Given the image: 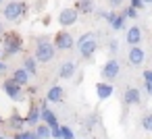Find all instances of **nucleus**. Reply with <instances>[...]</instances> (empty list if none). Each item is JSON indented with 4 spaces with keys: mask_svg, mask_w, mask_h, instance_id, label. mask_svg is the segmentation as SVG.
Masks as SVG:
<instances>
[{
    "mask_svg": "<svg viewBox=\"0 0 152 139\" xmlns=\"http://www.w3.org/2000/svg\"><path fill=\"white\" fill-rule=\"evenodd\" d=\"M2 54L4 56H15L23 50V40L19 33L11 31V33H2Z\"/></svg>",
    "mask_w": 152,
    "mask_h": 139,
    "instance_id": "f257e3e1",
    "label": "nucleus"
},
{
    "mask_svg": "<svg viewBox=\"0 0 152 139\" xmlns=\"http://www.w3.org/2000/svg\"><path fill=\"white\" fill-rule=\"evenodd\" d=\"M56 54V46L54 42H50L48 38H40L38 40V46H36V60L38 62H50Z\"/></svg>",
    "mask_w": 152,
    "mask_h": 139,
    "instance_id": "f03ea898",
    "label": "nucleus"
},
{
    "mask_svg": "<svg viewBox=\"0 0 152 139\" xmlns=\"http://www.w3.org/2000/svg\"><path fill=\"white\" fill-rule=\"evenodd\" d=\"M75 46L79 48V54H81L86 60H90V58L96 54V50H98V44H96V40H94V33H83L79 40H75Z\"/></svg>",
    "mask_w": 152,
    "mask_h": 139,
    "instance_id": "7ed1b4c3",
    "label": "nucleus"
},
{
    "mask_svg": "<svg viewBox=\"0 0 152 139\" xmlns=\"http://www.w3.org/2000/svg\"><path fill=\"white\" fill-rule=\"evenodd\" d=\"M54 46H56V50H71V48H75V38L63 29L54 35Z\"/></svg>",
    "mask_w": 152,
    "mask_h": 139,
    "instance_id": "20e7f679",
    "label": "nucleus"
},
{
    "mask_svg": "<svg viewBox=\"0 0 152 139\" xmlns=\"http://www.w3.org/2000/svg\"><path fill=\"white\" fill-rule=\"evenodd\" d=\"M25 11H27V7H25L23 2H9V4L4 7V19H7V21H17Z\"/></svg>",
    "mask_w": 152,
    "mask_h": 139,
    "instance_id": "39448f33",
    "label": "nucleus"
},
{
    "mask_svg": "<svg viewBox=\"0 0 152 139\" xmlns=\"http://www.w3.org/2000/svg\"><path fill=\"white\" fill-rule=\"evenodd\" d=\"M2 89H4V93H7L11 100H15V102H19V100L23 98V89H21V85H19V83H15L13 79L2 81Z\"/></svg>",
    "mask_w": 152,
    "mask_h": 139,
    "instance_id": "423d86ee",
    "label": "nucleus"
},
{
    "mask_svg": "<svg viewBox=\"0 0 152 139\" xmlns=\"http://www.w3.org/2000/svg\"><path fill=\"white\" fill-rule=\"evenodd\" d=\"M77 17H79V13H77L75 7H73V9H63V11L58 13V23H61L63 27H71V25L77 23Z\"/></svg>",
    "mask_w": 152,
    "mask_h": 139,
    "instance_id": "0eeeda50",
    "label": "nucleus"
},
{
    "mask_svg": "<svg viewBox=\"0 0 152 139\" xmlns=\"http://www.w3.org/2000/svg\"><path fill=\"white\" fill-rule=\"evenodd\" d=\"M119 73H121V64H119L117 58H110V60L104 62V67H102V77L104 79H117Z\"/></svg>",
    "mask_w": 152,
    "mask_h": 139,
    "instance_id": "6e6552de",
    "label": "nucleus"
},
{
    "mask_svg": "<svg viewBox=\"0 0 152 139\" xmlns=\"http://www.w3.org/2000/svg\"><path fill=\"white\" fill-rule=\"evenodd\" d=\"M127 58H129V64H133V67H140V64L144 62L146 54H144V50H142V48H140V44H137V46H131V50H129Z\"/></svg>",
    "mask_w": 152,
    "mask_h": 139,
    "instance_id": "1a4fd4ad",
    "label": "nucleus"
},
{
    "mask_svg": "<svg viewBox=\"0 0 152 139\" xmlns=\"http://www.w3.org/2000/svg\"><path fill=\"white\" fill-rule=\"evenodd\" d=\"M140 100H142V93H140L137 87H129V89H125V93H123V102H125V106H135V104H140Z\"/></svg>",
    "mask_w": 152,
    "mask_h": 139,
    "instance_id": "9d476101",
    "label": "nucleus"
},
{
    "mask_svg": "<svg viewBox=\"0 0 152 139\" xmlns=\"http://www.w3.org/2000/svg\"><path fill=\"white\" fill-rule=\"evenodd\" d=\"M75 71H77V62L75 60H65L61 71H58V75H61V79H73Z\"/></svg>",
    "mask_w": 152,
    "mask_h": 139,
    "instance_id": "9b49d317",
    "label": "nucleus"
},
{
    "mask_svg": "<svg viewBox=\"0 0 152 139\" xmlns=\"http://www.w3.org/2000/svg\"><path fill=\"white\" fill-rule=\"evenodd\" d=\"M113 85L110 83H104V81H100V83H96V96H98V100H108L110 96H113Z\"/></svg>",
    "mask_w": 152,
    "mask_h": 139,
    "instance_id": "f8f14e48",
    "label": "nucleus"
},
{
    "mask_svg": "<svg viewBox=\"0 0 152 139\" xmlns=\"http://www.w3.org/2000/svg\"><path fill=\"white\" fill-rule=\"evenodd\" d=\"M140 42H142V29L137 25H131L127 29V44L129 46H137Z\"/></svg>",
    "mask_w": 152,
    "mask_h": 139,
    "instance_id": "ddd939ff",
    "label": "nucleus"
},
{
    "mask_svg": "<svg viewBox=\"0 0 152 139\" xmlns=\"http://www.w3.org/2000/svg\"><path fill=\"white\" fill-rule=\"evenodd\" d=\"M15 83H19L21 87H25L27 83H29V73L25 71V69H17L15 73H13V77H11Z\"/></svg>",
    "mask_w": 152,
    "mask_h": 139,
    "instance_id": "4468645a",
    "label": "nucleus"
},
{
    "mask_svg": "<svg viewBox=\"0 0 152 139\" xmlns=\"http://www.w3.org/2000/svg\"><path fill=\"white\" fill-rule=\"evenodd\" d=\"M63 93H65V91H63V87H61V85H52V87L48 89V93H46V100L56 104V102H61V100H63Z\"/></svg>",
    "mask_w": 152,
    "mask_h": 139,
    "instance_id": "2eb2a0df",
    "label": "nucleus"
},
{
    "mask_svg": "<svg viewBox=\"0 0 152 139\" xmlns=\"http://www.w3.org/2000/svg\"><path fill=\"white\" fill-rule=\"evenodd\" d=\"M75 9H77V13L90 15V13H94V2H92V0H77Z\"/></svg>",
    "mask_w": 152,
    "mask_h": 139,
    "instance_id": "dca6fc26",
    "label": "nucleus"
},
{
    "mask_svg": "<svg viewBox=\"0 0 152 139\" xmlns=\"http://www.w3.org/2000/svg\"><path fill=\"white\" fill-rule=\"evenodd\" d=\"M40 116H42V110H40L38 106H34V108L29 110V114L25 116V122H27V125H31V127H36V125L40 122Z\"/></svg>",
    "mask_w": 152,
    "mask_h": 139,
    "instance_id": "f3484780",
    "label": "nucleus"
},
{
    "mask_svg": "<svg viewBox=\"0 0 152 139\" xmlns=\"http://www.w3.org/2000/svg\"><path fill=\"white\" fill-rule=\"evenodd\" d=\"M23 69L29 73V77H36V75H38V60H36V56H34V58H25Z\"/></svg>",
    "mask_w": 152,
    "mask_h": 139,
    "instance_id": "a211bd4d",
    "label": "nucleus"
},
{
    "mask_svg": "<svg viewBox=\"0 0 152 139\" xmlns=\"http://www.w3.org/2000/svg\"><path fill=\"white\" fill-rule=\"evenodd\" d=\"M34 133H36V139H48V137H50V127H48L46 122H44V125H40V122H38Z\"/></svg>",
    "mask_w": 152,
    "mask_h": 139,
    "instance_id": "6ab92c4d",
    "label": "nucleus"
},
{
    "mask_svg": "<svg viewBox=\"0 0 152 139\" xmlns=\"http://www.w3.org/2000/svg\"><path fill=\"white\" fill-rule=\"evenodd\" d=\"M125 21H127V17L121 13V15H117V17H115V21H113L110 25H113V29H115V31H121V29H125Z\"/></svg>",
    "mask_w": 152,
    "mask_h": 139,
    "instance_id": "aec40b11",
    "label": "nucleus"
},
{
    "mask_svg": "<svg viewBox=\"0 0 152 139\" xmlns=\"http://www.w3.org/2000/svg\"><path fill=\"white\" fill-rule=\"evenodd\" d=\"M9 122H11V127H13V129H21V127L25 125V118H23L21 114H17V112H15V114H11V120H9Z\"/></svg>",
    "mask_w": 152,
    "mask_h": 139,
    "instance_id": "412c9836",
    "label": "nucleus"
},
{
    "mask_svg": "<svg viewBox=\"0 0 152 139\" xmlns=\"http://www.w3.org/2000/svg\"><path fill=\"white\" fill-rule=\"evenodd\" d=\"M142 129L144 131H152V112H148V114H144V118H142Z\"/></svg>",
    "mask_w": 152,
    "mask_h": 139,
    "instance_id": "4be33fe9",
    "label": "nucleus"
},
{
    "mask_svg": "<svg viewBox=\"0 0 152 139\" xmlns=\"http://www.w3.org/2000/svg\"><path fill=\"white\" fill-rule=\"evenodd\" d=\"M58 137H63V139H73L75 133L71 131V127H61V129H58Z\"/></svg>",
    "mask_w": 152,
    "mask_h": 139,
    "instance_id": "5701e85b",
    "label": "nucleus"
},
{
    "mask_svg": "<svg viewBox=\"0 0 152 139\" xmlns=\"http://www.w3.org/2000/svg\"><path fill=\"white\" fill-rule=\"evenodd\" d=\"M123 15H125V17H127V19H135V17H137V9H135V7H131V4H129V7H127V9H125V11H123Z\"/></svg>",
    "mask_w": 152,
    "mask_h": 139,
    "instance_id": "b1692460",
    "label": "nucleus"
},
{
    "mask_svg": "<svg viewBox=\"0 0 152 139\" xmlns=\"http://www.w3.org/2000/svg\"><path fill=\"white\" fill-rule=\"evenodd\" d=\"M15 137L17 139H36V133L34 131H19Z\"/></svg>",
    "mask_w": 152,
    "mask_h": 139,
    "instance_id": "393cba45",
    "label": "nucleus"
},
{
    "mask_svg": "<svg viewBox=\"0 0 152 139\" xmlns=\"http://www.w3.org/2000/svg\"><path fill=\"white\" fill-rule=\"evenodd\" d=\"M108 50L115 54V52L119 50V42H117V40H110V44H108Z\"/></svg>",
    "mask_w": 152,
    "mask_h": 139,
    "instance_id": "a878e982",
    "label": "nucleus"
},
{
    "mask_svg": "<svg viewBox=\"0 0 152 139\" xmlns=\"http://www.w3.org/2000/svg\"><path fill=\"white\" fill-rule=\"evenodd\" d=\"M142 77H144V81H148V83H152V69H146Z\"/></svg>",
    "mask_w": 152,
    "mask_h": 139,
    "instance_id": "bb28decb",
    "label": "nucleus"
},
{
    "mask_svg": "<svg viewBox=\"0 0 152 139\" xmlns=\"http://www.w3.org/2000/svg\"><path fill=\"white\" fill-rule=\"evenodd\" d=\"M96 120H98V116H96V114H92V116L88 118V129H92V127L96 125Z\"/></svg>",
    "mask_w": 152,
    "mask_h": 139,
    "instance_id": "cd10ccee",
    "label": "nucleus"
},
{
    "mask_svg": "<svg viewBox=\"0 0 152 139\" xmlns=\"http://www.w3.org/2000/svg\"><path fill=\"white\" fill-rule=\"evenodd\" d=\"M129 2H131V7H135L137 11H140V9L144 7V0H129Z\"/></svg>",
    "mask_w": 152,
    "mask_h": 139,
    "instance_id": "c85d7f7f",
    "label": "nucleus"
},
{
    "mask_svg": "<svg viewBox=\"0 0 152 139\" xmlns=\"http://www.w3.org/2000/svg\"><path fill=\"white\" fill-rule=\"evenodd\" d=\"M108 4L113 9H119V7H123V0H108Z\"/></svg>",
    "mask_w": 152,
    "mask_h": 139,
    "instance_id": "c756f323",
    "label": "nucleus"
},
{
    "mask_svg": "<svg viewBox=\"0 0 152 139\" xmlns=\"http://www.w3.org/2000/svg\"><path fill=\"white\" fill-rule=\"evenodd\" d=\"M146 91L152 96V83H148V81H146Z\"/></svg>",
    "mask_w": 152,
    "mask_h": 139,
    "instance_id": "7c9ffc66",
    "label": "nucleus"
},
{
    "mask_svg": "<svg viewBox=\"0 0 152 139\" xmlns=\"http://www.w3.org/2000/svg\"><path fill=\"white\" fill-rule=\"evenodd\" d=\"M4 33V27H2V21H0V35H2Z\"/></svg>",
    "mask_w": 152,
    "mask_h": 139,
    "instance_id": "2f4dec72",
    "label": "nucleus"
},
{
    "mask_svg": "<svg viewBox=\"0 0 152 139\" xmlns=\"http://www.w3.org/2000/svg\"><path fill=\"white\" fill-rule=\"evenodd\" d=\"M144 4H152V0H144Z\"/></svg>",
    "mask_w": 152,
    "mask_h": 139,
    "instance_id": "473e14b6",
    "label": "nucleus"
},
{
    "mask_svg": "<svg viewBox=\"0 0 152 139\" xmlns=\"http://www.w3.org/2000/svg\"><path fill=\"white\" fill-rule=\"evenodd\" d=\"M0 125H2V116H0Z\"/></svg>",
    "mask_w": 152,
    "mask_h": 139,
    "instance_id": "72a5a7b5",
    "label": "nucleus"
},
{
    "mask_svg": "<svg viewBox=\"0 0 152 139\" xmlns=\"http://www.w3.org/2000/svg\"><path fill=\"white\" fill-rule=\"evenodd\" d=\"M0 2H2V0H0Z\"/></svg>",
    "mask_w": 152,
    "mask_h": 139,
    "instance_id": "f704fd0d",
    "label": "nucleus"
},
{
    "mask_svg": "<svg viewBox=\"0 0 152 139\" xmlns=\"http://www.w3.org/2000/svg\"><path fill=\"white\" fill-rule=\"evenodd\" d=\"M0 52H2V50H0Z\"/></svg>",
    "mask_w": 152,
    "mask_h": 139,
    "instance_id": "c9c22d12",
    "label": "nucleus"
}]
</instances>
